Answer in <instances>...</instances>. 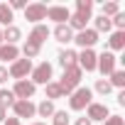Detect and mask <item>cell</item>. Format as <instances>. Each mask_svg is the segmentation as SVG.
I'll use <instances>...</instances> for the list:
<instances>
[{
  "label": "cell",
  "mask_w": 125,
  "mask_h": 125,
  "mask_svg": "<svg viewBox=\"0 0 125 125\" xmlns=\"http://www.w3.org/2000/svg\"><path fill=\"white\" fill-rule=\"evenodd\" d=\"M12 110H15V118H17V120L37 115V105H34L32 101H15V103H12Z\"/></svg>",
  "instance_id": "obj_10"
},
{
  "label": "cell",
  "mask_w": 125,
  "mask_h": 125,
  "mask_svg": "<svg viewBox=\"0 0 125 125\" xmlns=\"http://www.w3.org/2000/svg\"><path fill=\"white\" fill-rule=\"evenodd\" d=\"M108 83H110L113 88H123V86H125V71H120V69H115V71L110 74V79H108Z\"/></svg>",
  "instance_id": "obj_24"
},
{
  "label": "cell",
  "mask_w": 125,
  "mask_h": 125,
  "mask_svg": "<svg viewBox=\"0 0 125 125\" xmlns=\"http://www.w3.org/2000/svg\"><path fill=\"white\" fill-rule=\"evenodd\" d=\"M17 98H15V93L12 91H8V88H0V108H12V103H15Z\"/></svg>",
  "instance_id": "obj_22"
},
{
  "label": "cell",
  "mask_w": 125,
  "mask_h": 125,
  "mask_svg": "<svg viewBox=\"0 0 125 125\" xmlns=\"http://www.w3.org/2000/svg\"><path fill=\"white\" fill-rule=\"evenodd\" d=\"M108 47H110L113 52L125 49V32H113V34L108 37Z\"/></svg>",
  "instance_id": "obj_20"
},
{
  "label": "cell",
  "mask_w": 125,
  "mask_h": 125,
  "mask_svg": "<svg viewBox=\"0 0 125 125\" xmlns=\"http://www.w3.org/2000/svg\"><path fill=\"white\" fill-rule=\"evenodd\" d=\"M54 110H56V108H54V103H52V101H47V98L37 105V115H42V118H52V115H54Z\"/></svg>",
  "instance_id": "obj_23"
},
{
  "label": "cell",
  "mask_w": 125,
  "mask_h": 125,
  "mask_svg": "<svg viewBox=\"0 0 125 125\" xmlns=\"http://www.w3.org/2000/svg\"><path fill=\"white\" fill-rule=\"evenodd\" d=\"M74 42H76L81 49H93V44L98 42V32H96L93 27H86V30H81V32L74 34Z\"/></svg>",
  "instance_id": "obj_7"
},
{
  "label": "cell",
  "mask_w": 125,
  "mask_h": 125,
  "mask_svg": "<svg viewBox=\"0 0 125 125\" xmlns=\"http://www.w3.org/2000/svg\"><path fill=\"white\" fill-rule=\"evenodd\" d=\"M39 52H42V47H34V44H30V42H25V47H22V54H25V59H37L39 56Z\"/></svg>",
  "instance_id": "obj_26"
},
{
  "label": "cell",
  "mask_w": 125,
  "mask_h": 125,
  "mask_svg": "<svg viewBox=\"0 0 125 125\" xmlns=\"http://www.w3.org/2000/svg\"><path fill=\"white\" fill-rule=\"evenodd\" d=\"M8 74H10V79H15V81L27 79V74H32V61H30V59H15L12 64H10V69H8Z\"/></svg>",
  "instance_id": "obj_3"
},
{
  "label": "cell",
  "mask_w": 125,
  "mask_h": 125,
  "mask_svg": "<svg viewBox=\"0 0 125 125\" xmlns=\"http://www.w3.org/2000/svg\"><path fill=\"white\" fill-rule=\"evenodd\" d=\"M52 34H54V37H56V42H61V44H69V42H74V32L69 30V25H56Z\"/></svg>",
  "instance_id": "obj_15"
},
{
  "label": "cell",
  "mask_w": 125,
  "mask_h": 125,
  "mask_svg": "<svg viewBox=\"0 0 125 125\" xmlns=\"http://www.w3.org/2000/svg\"><path fill=\"white\" fill-rule=\"evenodd\" d=\"M96 59H98V54L93 49H83L81 54H76V64L81 71H96Z\"/></svg>",
  "instance_id": "obj_9"
},
{
  "label": "cell",
  "mask_w": 125,
  "mask_h": 125,
  "mask_svg": "<svg viewBox=\"0 0 125 125\" xmlns=\"http://www.w3.org/2000/svg\"><path fill=\"white\" fill-rule=\"evenodd\" d=\"M27 8V3H25V0H12V3H10V10L15 12V10H25Z\"/></svg>",
  "instance_id": "obj_31"
},
{
  "label": "cell",
  "mask_w": 125,
  "mask_h": 125,
  "mask_svg": "<svg viewBox=\"0 0 125 125\" xmlns=\"http://www.w3.org/2000/svg\"><path fill=\"white\" fill-rule=\"evenodd\" d=\"M0 123H5V110L0 108Z\"/></svg>",
  "instance_id": "obj_36"
},
{
  "label": "cell",
  "mask_w": 125,
  "mask_h": 125,
  "mask_svg": "<svg viewBox=\"0 0 125 125\" xmlns=\"http://www.w3.org/2000/svg\"><path fill=\"white\" fill-rule=\"evenodd\" d=\"M93 91H96V93H101V96H108V93L113 91V86L108 83V79H98V81H96V86H93Z\"/></svg>",
  "instance_id": "obj_28"
},
{
  "label": "cell",
  "mask_w": 125,
  "mask_h": 125,
  "mask_svg": "<svg viewBox=\"0 0 125 125\" xmlns=\"http://www.w3.org/2000/svg\"><path fill=\"white\" fill-rule=\"evenodd\" d=\"M10 79V74H8V66H0V83H5Z\"/></svg>",
  "instance_id": "obj_32"
},
{
  "label": "cell",
  "mask_w": 125,
  "mask_h": 125,
  "mask_svg": "<svg viewBox=\"0 0 125 125\" xmlns=\"http://www.w3.org/2000/svg\"><path fill=\"white\" fill-rule=\"evenodd\" d=\"M12 20H15V12L10 10V5L8 3H0V27H10L12 25Z\"/></svg>",
  "instance_id": "obj_18"
},
{
  "label": "cell",
  "mask_w": 125,
  "mask_h": 125,
  "mask_svg": "<svg viewBox=\"0 0 125 125\" xmlns=\"http://www.w3.org/2000/svg\"><path fill=\"white\" fill-rule=\"evenodd\" d=\"M108 115H110V110H108L105 103H96V101H93V103L86 108V118H88L91 123H93V120H101V123H103Z\"/></svg>",
  "instance_id": "obj_12"
},
{
  "label": "cell",
  "mask_w": 125,
  "mask_h": 125,
  "mask_svg": "<svg viewBox=\"0 0 125 125\" xmlns=\"http://www.w3.org/2000/svg\"><path fill=\"white\" fill-rule=\"evenodd\" d=\"M81 76H83V71L79 69V64L71 66V69H64V76H61V81H56V83L61 86V93H64V96H71V93L81 86Z\"/></svg>",
  "instance_id": "obj_1"
},
{
  "label": "cell",
  "mask_w": 125,
  "mask_h": 125,
  "mask_svg": "<svg viewBox=\"0 0 125 125\" xmlns=\"http://www.w3.org/2000/svg\"><path fill=\"white\" fill-rule=\"evenodd\" d=\"M0 44H3V27H0Z\"/></svg>",
  "instance_id": "obj_37"
},
{
  "label": "cell",
  "mask_w": 125,
  "mask_h": 125,
  "mask_svg": "<svg viewBox=\"0 0 125 125\" xmlns=\"http://www.w3.org/2000/svg\"><path fill=\"white\" fill-rule=\"evenodd\" d=\"M118 12H120V5H118V3H103V12H101L103 17L110 20V17H115Z\"/></svg>",
  "instance_id": "obj_27"
},
{
  "label": "cell",
  "mask_w": 125,
  "mask_h": 125,
  "mask_svg": "<svg viewBox=\"0 0 125 125\" xmlns=\"http://www.w3.org/2000/svg\"><path fill=\"white\" fill-rule=\"evenodd\" d=\"M103 125H125V118L123 115H108L103 120Z\"/></svg>",
  "instance_id": "obj_30"
},
{
  "label": "cell",
  "mask_w": 125,
  "mask_h": 125,
  "mask_svg": "<svg viewBox=\"0 0 125 125\" xmlns=\"http://www.w3.org/2000/svg\"><path fill=\"white\" fill-rule=\"evenodd\" d=\"M59 66H61V69L76 66V52H74V49H61V52H59Z\"/></svg>",
  "instance_id": "obj_16"
},
{
  "label": "cell",
  "mask_w": 125,
  "mask_h": 125,
  "mask_svg": "<svg viewBox=\"0 0 125 125\" xmlns=\"http://www.w3.org/2000/svg\"><path fill=\"white\" fill-rule=\"evenodd\" d=\"M69 8H64V5H49L47 8V20H54L56 25H66L69 22Z\"/></svg>",
  "instance_id": "obj_11"
},
{
  "label": "cell",
  "mask_w": 125,
  "mask_h": 125,
  "mask_svg": "<svg viewBox=\"0 0 125 125\" xmlns=\"http://www.w3.org/2000/svg\"><path fill=\"white\" fill-rule=\"evenodd\" d=\"M52 125H69V113H66V110H54Z\"/></svg>",
  "instance_id": "obj_29"
},
{
  "label": "cell",
  "mask_w": 125,
  "mask_h": 125,
  "mask_svg": "<svg viewBox=\"0 0 125 125\" xmlns=\"http://www.w3.org/2000/svg\"><path fill=\"white\" fill-rule=\"evenodd\" d=\"M93 103V91L88 86H79L71 96H69V108L71 110H86Z\"/></svg>",
  "instance_id": "obj_2"
},
{
  "label": "cell",
  "mask_w": 125,
  "mask_h": 125,
  "mask_svg": "<svg viewBox=\"0 0 125 125\" xmlns=\"http://www.w3.org/2000/svg\"><path fill=\"white\" fill-rule=\"evenodd\" d=\"M34 91H37V86H34L30 79L15 81V88H12V93H15V98H17V101H30V98L34 96Z\"/></svg>",
  "instance_id": "obj_8"
},
{
  "label": "cell",
  "mask_w": 125,
  "mask_h": 125,
  "mask_svg": "<svg viewBox=\"0 0 125 125\" xmlns=\"http://www.w3.org/2000/svg\"><path fill=\"white\" fill-rule=\"evenodd\" d=\"M34 86L37 83H42V86H47L49 81H52V64L49 61H42V64H37V66H32V79H30Z\"/></svg>",
  "instance_id": "obj_4"
},
{
  "label": "cell",
  "mask_w": 125,
  "mask_h": 125,
  "mask_svg": "<svg viewBox=\"0 0 125 125\" xmlns=\"http://www.w3.org/2000/svg\"><path fill=\"white\" fill-rule=\"evenodd\" d=\"M74 125H91V120H88V118H76Z\"/></svg>",
  "instance_id": "obj_34"
},
{
  "label": "cell",
  "mask_w": 125,
  "mask_h": 125,
  "mask_svg": "<svg viewBox=\"0 0 125 125\" xmlns=\"http://www.w3.org/2000/svg\"><path fill=\"white\" fill-rule=\"evenodd\" d=\"M32 125H47V123H32Z\"/></svg>",
  "instance_id": "obj_38"
},
{
  "label": "cell",
  "mask_w": 125,
  "mask_h": 125,
  "mask_svg": "<svg viewBox=\"0 0 125 125\" xmlns=\"http://www.w3.org/2000/svg\"><path fill=\"white\" fill-rule=\"evenodd\" d=\"M52 32H49V27L47 25H34L32 27V32H30V37H27V42L30 44H34V47H42L44 42H47V37H49Z\"/></svg>",
  "instance_id": "obj_13"
},
{
  "label": "cell",
  "mask_w": 125,
  "mask_h": 125,
  "mask_svg": "<svg viewBox=\"0 0 125 125\" xmlns=\"http://www.w3.org/2000/svg\"><path fill=\"white\" fill-rule=\"evenodd\" d=\"M115 61H118V56H115L113 52H103V54L96 59V71H101L103 76H110V74L115 71Z\"/></svg>",
  "instance_id": "obj_6"
},
{
  "label": "cell",
  "mask_w": 125,
  "mask_h": 125,
  "mask_svg": "<svg viewBox=\"0 0 125 125\" xmlns=\"http://www.w3.org/2000/svg\"><path fill=\"white\" fill-rule=\"evenodd\" d=\"M44 93H47V101H56V98H64V93H61V86L56 83V81H49L47 86H44Z\"/></svg>",
  "instance_id": "obj_19"
},
{
  "label": "cell",
  "mask_w": 125,
  "mask_h": 125,
  "mask_svg": "<svg viewBox=\"0 0 125 125\" xmlns=\"http://www.w3.org/2000/svg\"><path fill=\"white\" fill-rule=\"evenodd\" d=\"M20 39H22V32H20V27L10 25V27H5V30H3V44H17Z\"/></svg>",
  "instance_id": "obj_17"
},
{
  "label": "cell",
  "mask_w": 125,
  "mask_h": 125,
  "mask_svg": "<svg viewBox=\"0 0 125 125\" xmlns=\"http://www.w3.org/2000/svg\"><path fill=\"white\" fill-rule=\"evenodd\" d=\"M25 20L32 25H39L42 20H47V5L44 3H30L25 8Z\"/></svg>",
  "instance_id": "obj_5"
},
{
  "label": "cell",
  "mask_w": 125,
  "mask_h": 125,
  "mask_svg": "<svg viewBox=\"0 0 125 125\" xmlns=\"http://www.w3.org/2000/svg\"><path fill=\"white\" fill-rule=\"evenodd\" d=\"M15 59H20V49H17V44H0V61H12Z\"/></svg>",
  "instance_id": "obj_14"
},
{
  "label": "cell",
  "mask_w": 125,
  "mask_h": 125,
  "mask_svg": "<svg viewBox=\"0 0 125 125\" xmlns=\"http://www.w3.org/2000/svg\"><path fill=\"white\" fill-rule=\"evenodd\" d=\"M5 125H22V120H17V118H5Z\"/></svg>",
  "instance_id": "obj_33"
},
{
  "label": "cell",
  "mask_w": 125,
  "mask_h": 125,
  "mask_svg": "<svg viewBox=\"0 0 125 125\" xmlns=\"http://www.w3.org/2000/svg\"><path fill=\"white\" fill-rule=\"evenodd\" d=\"M76 12L91 17V12H93V3H91V0H76Z\"/></svg>",
  "instance_id": "obj_25"
},
{
  "label": "cell",
  "mask_w": 125,
  "mask_h": 125,
  "mask_svg": "<svg viewBox=\"0 0 125 125\" xmlns=\"http://www.w3.org/2000/svg\"><path fill=\"white\" fill-rule=\"evenodd\" d=\"M118 103H120V105H125V91H120V93H118Z\"/></svg>",
  "instance_id": "obj_35"
},
{
  "label": "cell",
  "mask_w": 125,
  "mask_h": 125,
  "mask_svg": "<svg viewBox=\"0 0 125 125\" xmlns=\"http://www.w3.org/2000/svg\"><path fill=\"white\" fill-rule=\"evenodd\" d=\"M93 20V30L101 34V32H110L113 30V25H110V20L108 17H103V15H98V17H91Z\"/></svg>",
  "instance_id": "obj_21"
}]
</instances>
